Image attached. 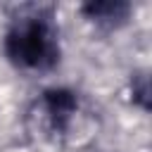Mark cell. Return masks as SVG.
Here are the masks:
<instances>
[{
  "mask_svg": "<svg viewBox=\"0 0 152 152\" xmlns=\"http://www.w3.org/2000/svg\"><path fill=\"white\" fill-rule=\"evenodd\" d=\"M131 2L126 0H93V2H86L81 5V14L97 28L102 31H112V28H119L128 21L131 17Z\"/></svg>",
  "mask_w": 152,
  "mask_h": 152,
  "instance_id": "cell-3",
  "label": "cell"
},
{
  "mask_svg": "<svg viewBox=\"0 0 152 152\" xmlns=\"http://www.w3.org/2000/svg\"><path fill=\"white\" fill-rule=\"evenodd\" d=\"M7 62L24 74H45L59 64V26L50 7L26 5L7 24L2 36Z\"/></svg>",
  "mask_w": 152,
  "mask_h": 152,
  "instance_id": "cell-1",
  "label": "cell"
},
{
  "mask_svg": "<svg viewBox=\"0 0 152 152\" xmlns=\"http://www.w3.org/2000/svg\"><path fill=\"white\" fill-rule=\"evenodd\" d=\"M78 112H81V100L76 90L48 88L36 97V102L28 109V116H26L28 131L40 140L59 142L71 133Z\"/></svg>",
  "mask_w": 152,
  "mask_h": 152,
  "instance_id": "cell-2",
  "label": "cell"
}]
</instances>
